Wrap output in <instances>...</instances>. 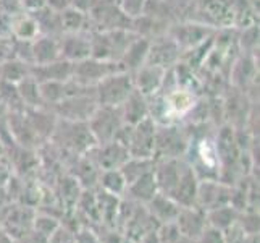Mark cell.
Returning a JSON list of instances; mask_svg holds the SVG:
<instances>
[{"label": "cell", "instance_id": "1", "mask_svg": "<svg viewBox=\"0 0 260 243\" xmlns=\"http://www.w3.org/2000/svg\"><path fill=\"white\" fill-rule=\"evenodd\" d=\"M138 34H133L128 30H112L97 31L91 38V57L99 60L120 62L129 42Z\"/></svg>", "mask_w": 260, "mask_h": 243}, {"label": "cell", "instance_id": "2", "mask_svg": "<svg viewBox=\"0 0 260 243\" xmlns=\"http://www.w3.org/2000/svg\"><path fill=\"white\" fill-rule=\"evenodd\" d=\"M94 89L99 105L120 107L134 89L133 76L124 70L116 71V73L105 76L101 83L95 85Z\"/></svg>", "mask_w": 260, "mask_h": 243}, {"label": "cell", "instance_id": "3", "mask_svg": "<svg viewBox=\"0 0 260 243\" xmlns=\"http://www.w3.org/2000/svg\"><path fill=\"white\" fill-rule=\"evenodd\" d=\"M123 125L124 122L120 107L112 105H99L91 115V119L87 120V127L91 130L94 140L101 143L113 141Z\"/></svg>", "mask_w": 260, "mask_h": 243}, {"label": "cell", "instance_id": "4", "mask_svg": "<svg viewBox=\"0 0 260 243\" xmlns=\"http://www.w3.org/2000/svg\"><path fill=\"white\" fill-rule=\"evenodd\" d=\"M116 71H123V67L120 62H110V60H99L94 57L84 59L81 62L73 64V76L78 85L86 88H95L97 83Z\"/></svg>", "mask_w": 260, "mask_h": 243}, {"label": "cell", "instance_id": "5", "mask_svg": "<svg viewBox=\"0 0 260 243\" xmlns=\"http://www.w3.org/2000/svg\"><path fill=\"white\" fill-rule=\"evenodd\" d=\"M155 122L150 117H146L136 125L129 127V137L126 148L133 157H147L150 159L155 148Z\"/></svg>", "mask_w": 260, "mask_h": 243}, {"label": "cell", "instance_id": "6", "mask_svg": "<svg viewBox=\"0 0 260 243\" xmlns=\"http://www.w3.org/2000/svg\"><path fill=\"white\" fill-rule=\"evenodd\" d=\"M55 105L58 112L63 115V119L70 122H83V120L87 122L99 107L95 89H89V91L84 93L68 96L65 99H61Z\"/></svg>", "mask_w": 260, "mask_h": 243}, {"label": "cell", "instance_id": "7", "mask_svg": "<svg viewBox=\"0 0 260 243\" xmlns=\"http://www.w3.org/2000/svg\"><path fill=\"white\" fill-rule=\"evenodd\" d=\"M217 31L209 28V26L187 20L186 23L175 24L173 28L170 30L168 36L176 42L179 50L186 52L189 49H194L196 46H199V44H202L204 41H207Z\"/></svg>", "mask_w": 260, "mask_h": 243}, {"label": "cell", "instance_id": "8", "mask_svg": "<svg viewBox=\"0 0 260 243\" xmlns=\"http://www.w3.org/2000/svg\"><path fill=\"white\" fill-rule=\"evenodd\" d=\"M167 71L168 70L160 68L157 65L144 64L141 68H138L136 71H134V73H131L134 89L139 91L142 96H146V97L155 96L164 86Z\"/></svg>", "mask_w": 260, "mask_h": 243}, {"label": "cell", "instance_id": "9", "mask_svg": "<svg viewBox=\"0 0 260 243\" xmlns=\"http://www.w3.org/2000/svg\"><path fill=\"white\" fill-rule=\"evenodd\" d=\"M181 50L176 46V42L170 38L164 39H157V41H150V47L147 52V59L146 64L149 65H157L160 68L170 70L175 67L179 59H181Z\"/></svg>", "mask_w": 260, "mask_h": 243}, {"label": "cell", "instance_id": "10", "mask_svg": "<svg viewBox=\"0 0 260 243\" xmlns=\"http://www.w3.org/2000/svg\"><path fill=\"white\" fill-rule=\"evenodd\" d=\"M58 44L61 59L71 62V64L91 57V38H87L83 33L63 34V38L58 39Z\"/></svg>", "mask_w": 260, "mask_h": 243}, {"label": "cell", "instance_id": "11", "mask_svg": "<svg viewBox=\"0 0 260 243\" xmlns=\"http://www.w3.org/2000/svg\"><path fill=\"white\" fill-rule=\"evenodd\" d=\"M29 76H32L38 83H44V81H68L73 76V64L60 59L46 65H29Z\"/></svg>", "mask_w": 260, "mask_h": 243}, {"label": "cell", "instance_id": "12", "mask_svg": "<svg viewBox=\"0 0 260 243\" xmlns=\"http://www.w3.org/2000/svg\"><path fill=\"white\" fill-rule=\"evenodd\" d=\"M31 56L32 65H46L61 59L58 39L52 36H38L31 41Z\"/></svg>", "mask_w": 260, "mask_h": 243}, {"label": "cell", "instance_id": "13", "mask_svg": "<svg viewBox=\"0 0 260 243\" xmlns=\"http://www.w3.org/2000/svg\"><path fill=\"white\" fill-rule=\"evenodd\" d=\"M258 75V70L255 67V60L250 56H243L238 60L233 62V65L230 67V79L235 88H238L239 91H244V88L249 86L250 83H254L255 78Z\"/></svg>", "mask_w": 260, "mask_h": 243}, {"label": "cell", "instance_id": "14", "mask_svg": "<svg viewBox=\"0 0 260 243\" xmlns=\"http://www.w3.org/2000/svg\"><path fill=\"white\" fill-rule=\"evenodd\" d=\"M149 47H150V41L147 38L136 36V38L129 42V46L126 47V50H124L123 57L120 60L123 70L128 71V73H134L138 68H141L142 65H144L146 59H147Z\"/></svg>", "mask_w": 260, "mask_h": 243}, {"label": "cell", "instance_id": "15", "mask_svg": "<svg viewBox=\"0 0 260 243\" xmlns=\"http://www.w3.org/2000/svg\"><path fill=\"white\" fill-rule=\"evenodd\" d=\"M149 99L146 96H142L139 91L133 89V93L126 97L120 105V111L123 115V122L126 125H136L141 120H144L146 117H149Z\"/></svg>", "mask_w": 260, "mask_h": 243}, {"label": "cell", "instance_id": "16", "mask_svg": "<svg viewBox=\"0 0 260 243\" xmlns=\"http://www.w3.org/2000/svg\"><path fill=\"white\" fill-rule=\"evenodd\" d=\"M104 148L101 151V166H104V170H113L121 167L124 162L129 159V152L126 149V146H123L120 141H109L104 143Z\"/></svg>", "mask_w": 260, "mask_h": 243}, {"label": "cell", "instance_id": "17", "mask_svg": "<svg viewBox=\"0 0 260 243\" xmlns=\"http://www.w3.org/2000/svg\"><path fill=\"white\" fill-rule=\"evenodd\" d=\"M10 26H12V33L15 34V38H18L20 41H34L41 34L34 18L29 13H24V12L13 16Z\"/></svg>", "mask_w": 260, "mask_h": 243}, {"label": "cell", "instance_id": "18", "mask_svg": "<svg viewBox=\"0 0 260 243\" xmlns=\"http://www.w3.org/2000/svg\"><path fill=\"white\" fill-rule=\"evenodd\" d=\"M60 18V26L63 34H71V33H83L84 24L89 21V16L86 12L76 10V8L67 7L61 12H58Z\"/></svg>", "mask_w": 260, "mask_h": 243}, {"label": "cell", "instance_id": "19", "mask_svg": "<svg viewBox=\"0 0 260 243\" xmlns=\"http://www.w3.org/2000/svg\"><path fill=\"white\" fill-rule=\"evenodd\" d=\"M4 79L10 81V83H20L23 78L29 75V65L24 62H10V64L4 65Z\"/></svg>", "mask_w": 260, "mask_h": 243}, {"label": "cell", "instance_id": "20", "mask_svg": "<svg viewBox=\"0 0 260 243\" xmlns=\"http://www.w3.org/2000/svg\"><path fill=\"white\" fill-rule=\"evenodd\" d=\"M147 4H149V0H118L120 10L133 21L146 13Z\"/></svg>", "mask_w": 260, "mask_h": 243}, {"label": "cell", "instance_id": "21", "mask_svg": "<svg viewBox=\"0 0 260 243\" xmlns=\"http://www.w3.org/2000/svg\"><path fill=\"white\" fill-rule=\"evenodd\" d=\"M104 183H105V186L109 188V190H112V192H118V190H121V188L124 186V177H123V174L121 172H118V170H105V174H104Z\"/></svg>", "mask_w": 260, "mask_h": 243}, {"label": "cell", "instance_id": "22", "mask_svg": "<svg viewBox=\"0 0 260 243\" xmlns=\"http://www.w3.org/2000/svg\"><path fill=\"white\" fill-rule=\"evenodd\" d=\"M24 12L32 13V12H38L41 8L47 7V0H20Z\"/></svg>", "mask_w": 260, "mask_h": 243}, {"label": "cell", "instance_id": "23", "mask_svg": "<svg viewBox=\"0 0 260 243\" xmlns=\"http://www.w3.org/2000/svg\"><path fill=\"white\" fill-rule=\"evenodd\" d=\"M94 0H67V5L71 8H76V10H81V12H89Z\"/></svg>", "mask_w": 260, "mask_h": 243}, {"label": "cell", "instance_id": "24", "mask_svg": "<svg viewBox=\"0 0 260 243\" xmlns=\"http://www.w3.org/2000/svg\"><path fill=\"white\" fill-rule=\"evenodd\" d=\"M0 154H2V145H0Z\"/></svg>", "mask_w": 260, "mask_h": 243}]
</instances>
